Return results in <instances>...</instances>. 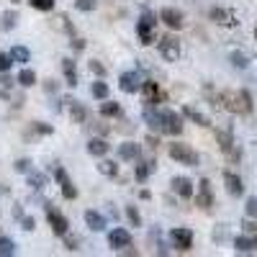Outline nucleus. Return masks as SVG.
I'll return each instance as SVG.
<instances>
[{"mask_svg":"<svg viewBox=\"0 0 257 257\" xmlns=\"http://www.w3.org/2000/svg\"><path fill=\"white\" fill-rule=\"evenodd\" d=\"M213 100H216L221 108L231 111V113H249L252 111V95L247 90H239V93H216L213 95L211 90H206Z\"/></svg>","mask_w":257,"mask_h":257,"instance_id":"f257e3e1","label":"nucleus"},{"mask_svg":"<svg viewBox=\"0 0 257 257\" xmlns=\"http://www.w3.org/2000/svg\"><path fill=\"white\" fill-rule=\"evenodd\" d=\"M167 152H170V157H173L175 162H180V165H190V167L198 165V152H196V149H190L188 144L175 142V144L167 147Z\"/></svg>","mask_w":257,"mask_h":257,"instance_id":"f03ea898","label":"nucleus"},{"mask_svg":"<svg viewBox=\"0 0 257 257\" xmlns=\"http://www.w3.org/2000/svg\"><path fill=\"white\" fill-rule=\"evenodd\" d=\"M155 24H157L155 16L149 11H144L142 18H139V24H137V36H139L142 44H152L155 41Z\"/></svg>","mask_w":257,"mask_h":257,"instance_id":"7ed1b4c3","label":"nucleus"},{"mask_svg":"<svg viewBox=\"0 0 257 257\" xmlns=\"http://www.w3.org/2000/svg\"><path fill=\"white\" fill-rule=\"evenodd\" d=\"M160 132L162 134H180L183 132V118L175 111H160Z\"/></svg>","mask_w":257,"mask_h":257,"instance_id":"20e7f679","label":"nucleus"},{"mask_svg":"<svg viewBox=\"0 0 257 257\" xmlns=\"http://www.w3.org/2000/svg\"><path fill=\"white\" fill-rule=\"evenodd\" d=\"M157 49H160L162 59L178 62V57H180V41H178L175 36H162V39L157 41Z\"/></svg>","mask_w":257,"mask_h":257,"instance_id":"39448f33","label":"nucleus"},{"mask_svg":"<svg viewBox=\"0 0 257 257\" xmlns=\"http://www.w3.org/2000/svg\"><path fill=\"white\" fill-rule=\"evenodd\" d=\"M47 221H49V226H52V231L57 234V237H64V234L70 231L67 219H64L57 208H52V203H47Z\"/></svg>","mask_w":257,"mask_h":257,"instance_id":"423d86ee","label":"nucleus"},{"mask_svg":"<svg viewBox=\"0 0 257 257\" xmlns=\"http://www.w3.org/2000/svg\"><path fill=\"white\" fill-rule=\"evenodd\" d=\"M54 178H57V183H59V188H62V196L67 198V201H75V198H77V188L72 185V180H70V175H67V170H64V167H57V170H54Z\"/></svg>","mask_w":257,"mask_h":257,"instance_id":"0eeeda50","label":"nucleus"},{"mask_svg":"<svg viewBox=\"0 0 257 257\" xmlns=\"http://www.w3.org/2000/svg\"><path fill=\"white\" fill-rule=\"evenodd\" d=\"M139 90H144V103L147 105H157V103H162L165 100V90L160 88L157 82H142V88Z\"/></svg>","mask_w":257,"mask_h":257,"instance_id":"6e6552de","label":"nucleus"},{"mask_svg":"<svg viewBox=\"0 0 257 257\" xmlns=\"http://www.w3.org/2000/svg\"><path fill=\"white\" fill-rule=\"evenodd\" d=\"M108 244L116 249V252H126L128 247H132V234H128L126 229H113L108 234Z\"/></svg>","mask_w":257,"mask_h":257,"instance_id":"1a4fd4ad","label":"nucleus"},{"mask_svg":"<svg viewBox=\"0 0 257 257\" xmlns=\"http://www.w3.org/2000/svg\"><path fill=\"white\" fill-rule=\"evenodd\" d=\"M170 239H173L175 249L188 252L193 247V231H188V229H173V231H170Z\"/></svg>","mask_w":257,"mask_h":257,"instance_id":"9d476101","label":"nucleus"},{"mask_svg":"<svg viewBox=\"0 0 257 257\" xmlns=\"http://www.w3.org/2000/svg\"><path fill=\"white\" fill-rule=\"evenodd\" d=\"M216 139H219V144H221V152H224V155H229L231 160H239L237 142H234V137H231L229 132H219V134H216Z\"/></svg>","mask_w":257,"mask_h":257,"instance_id":"9b49d317","label":"nucleus"},{"mask_svg":"<svg viewBox=\"0 0 257 257\" xmlns=\"http://www.w3.org/2000/svg\"><path fill=\"white\" fill-rule=\"evenodd\" d=\"M160 18H162V24L170 26V29H175V31L183 29V13H180L178 8H162Z\"/></svg>","mask_w":257,"mask_h":257,"instance_id":"f8f14e48","label":"nucleus"},{"mask_svg":"<svg viewBox=\"0 0 257 257\" xmlns=\"http://www.w3.org/2000/svg\"><path fill=\"white\" fill-rule=\"evenodd\" d=\"M118 82H121V90H123V93H137V90L142 88V77H139V72H123Z\"/></svg>","mask_w":257,"mask_h":257,"instance_id":"ddd939ff","label":"nucleus"},{"mask_svg":"<svg viewBox=\"0 0 257 257\" xmlns=\"http://www.w3.org/2000/svg\"><path fill=\"white\" fill-rule=\"evenodd\" d=\"M64 103H67L70 116H72V121H75V123H85V121H88V108H85L82 103H77L75 98H67Z\"/></svg>","mask_w":257,"mask_h":257,"instance_id":"4468645a","label":"nucleus"},{"mask_svg":"<svg viewBox=\"0 0 257 257\" xmlns=\"http://www.w3.org/2000/svg\"><path fill=\"white\" fill-rule=\"evenodd\" d=\"M208 16H211V21H216V24H221V26H234V24H237L234 13L226 11V8H211Z\"/></svg>","mask_w":257,"mask_h":257,"instance_id":"2eb2a0df","label":"nucleus"},{"mask_svg":"<svg viewBox=\"0 0 257 257\" xmlns=\"http://www.w3.org/2000/svg\"><path fill=\"white\" fill-rule=\"evenodd\" d=\"M196 203H198L201 208H211V203H213V193H211V183H208V180H201Z\"/></svg>","mask_w":257,"mask_h":257,"instance_id":"dca6fc26","label":"nucleus"},{"mask_svg":"<svg viewBox=\"0 0 257 257\" xmlns=\"http://www.w3.org/2000/svg\"><path fill=\"white\" fill-rule=\"evenodd\" d=\"M224 183H226V190L231 193V196H242L244 193V185H242V178L239 175H234V173H224Z\"/></svg>","mask_w":257,"mask_h":257,"instance_id":"f3484780","label":"nucleus"},{"mask_svg":"<svg viewBox=\"0 0 257 257\" xmlns=\"http://www.w3.org/2000/svg\"><path fill=\"white\" fill-rule=\"evenodd\" d=\"M85 224H88L93 231H103L105 226H108V221H105V216H100L98 211H85Z\"/></svg>","mask_w":257,"mask_h":257,"instance_id":"a211bd4d","label":"nucleus"},{"mask_svg":"<svg viewBox=\"0 0 257 257\" xmlns=\"http://www.w3.org/2000/svg\"><path fill=\"white\" fill-rule=\"evenodd\" d=\"M173 190L180 198H190L193 196V183L188 178H173Z\"/></svg>","mask_w":257,"mask_h":257,"instance_id":"6ab92c4d","label":"nucleus"},{"mask_svg":"<svg viewBox=\"0 0 257 257\" xmlns=\"http://www.w3.org/2000/svg\"><path fill=\"white\" fill-rule=\"evenodd\" d=\"M88 152H90L93 157H105V155H108V144H105L103 137H95V139L88 142Z\"/></svg>","mask_w":257,"mask_h":257,"instance_id":"aec40b11","label":"nucleus"},{"mask_svg":"<svg viewBox=\"0 0 257 257\" xmlns=\"http://www.w3.org/2000/svg\"><path fill=\"white\" fill-rule=\"evenodd\" d=\"M234 249H237V252H254L257 249V239L254 237H237V239H234Z\"/></svg>","mask_w":257,"mask_h":257,"instance_id":"412c9836","label":"nucleus"},{"mask_svg":"<svg viewBox=\"0 0 257 257\" xmlns=\"http://www.w3.org/2000/svg\"><path fill=\"white\" fill-rule=\"evenodd\" d=\"M118 157H121V160H137V157H139V144H134V142L121 144V147H118Z\"/></svg>","mask_w":257,"mask_h":257,"instance_id":"4be33fe9","label":"nucleus"},{"mask_svg":"<svg viewBox=\"0 0 257 257\" xmlns=\"http://www.w3.org/2000/svg\"><path fill=\"white\" fill-rule=\"evenodd\" d=\"M62 70H64V77H67V85H70V88H75V85H77V67H75V62L72 59H64L62 62Z\"/></svg>","mask_w":257,"mask_h":257,"instance_id":"5701e85b","label":"nucleus"},{"mask_svg":"<svg viewBox=\"0 0 257 257\" xmlns=\"http://www.w3.org/2000/svg\"><path fill=\"white\" fill-rule=\"evenodd\" d=\"M144 121H147L149 128L160 132V111H155V105H147V108H144Z\"/></svg>","mask_w":257,"mask_h":257,"instance_id":"b1692460","label":"nucleus"},{"mask_svg":"<svg viewBox=\"0 0 257 257\" xmlns=\"http://www.w3.org/2000/svg\"><path fill=\"white\" fill-rule=\"evenodd\" d=\"M183 116H185V118H190L193 123H198V126H208V123H211V121H208V118H206L201 111L190 108V105H185V108H183Z\"/></svg>","mask_w":257,"mask_h":257,"instance_id":"393cba45","label":"nucleus"},{"mask_svg":"<svg viewBox=\"0 0 257 257\" xmlns=\"http://www.w3.org/2000/svg\"><path fill=\"white\" fill-rule=\"evenodd\" d=\"M100 116H105V118H113V116H121V105H118L116 100H105V103L100 105Z\"/></svg>","mask_w":257,"mask_h":257,"instance_id":"a878e982","label":"nucleus"},{"mask_svg":"<svg viewBox=\"0 0 257 257\" xmlns=\"http://www.w3.org/2000/svg\"><path fill=\"white\" fill-rule=\"evenodd\" d=\"M16 21H18L16 11H6V13H0V29H3V31H11V29L16 26Z\"/></svg>","mask_w":257,"mask_h":257,"instance_id":"bb28decb","label":"nucleus"},{"mask_svg":"<svg viewBox=\"0 0 257 257\" xmlns=\"http://www.w3.org/2000/svg\"><path fill=\"white\" fill-rule=\"evenodd\" d=\"M11 59L24 64V62H29V59H31V52H29L26 47H21V44H18V47H13V49H11Z\"/></svg>","mask_w":257,"mask_h":257,"instance_id":"cd10ccee","label":"nucleus"},{"mask_svg":"<svg viewBox=\"0 0 257 257\" xmlns=\"http://www.w3.org/2000/svg\"><path fill=\"white\" fill-rule=\"evenodd\" d=\"M98 170H100L103 175H108V178H116V175H118V165L111 162V160H103V162L98 165Z\"/></svg>","mask_w":257,"mask_h":257,"instance_id":"c85d7f7f","label":"nucleus"},{"mask_svg":"<svg viewBox=\"0 0 257 257\" xmlns=\"http://www.w3.org/2000/svg\"><path fill=\"white\" fill-rule=\"evenodd\" d=\"M18 82L24 85V88H31V85H36V72H34V70H21Z\"/></svg>","mask_w":257,"mask_h":257,"instance_id":"c756f323","label":"nucleus"},{"mask_svg":"<svg viewBox=\"0 0 257 257\" xmlns=\"http://www.w3.org/2000/svg\"><path fill=\"white\" fill-rule=\"evenodd\" d=\"M16 254V244L8 237H0V257H13Z\"/></svg>","mask_w":257,"mask_h":257,"instance_id":"7c9ffc66","label":"nucleus"},{"mask_svg":"<svg viewBox=\"0 0 257 257\" xmlns=\"http://www.w3.org/2000/svg\"><path fill=\"white\" fill-rule=\"evenodd\" d=\"M149 173H152V162H139L134 175H137V180H139V183H144V180L149 178Z\"/></svg>","mask_w":257,"mask_h":257,"instance_id":"2f4dec72","label":"nucleus"},{"mask_svg":"<svg viewBox=\"0 0 257 257\" xmlns=\"http://www.w3.org/2000/svg\"><path fill=\"white\" fill-rule=\"evenodd\" d=\"M93 98H98V100L108 98V85L105 82H93Z\"/></svg>","mask_w":257,"mask_h":257,"instance_id":"473e14b6","label":"nucleus"},{"mask_svg":"<svg viewBox=\"0 0 257 257\" xmlns=\"http://www.w3.org/2000/svg\"><path fill=\"white\" fill-rule=\"evenodd\" d=\"M29 185H31L34 190H41V188L47 185V175H44V173H34V175L29 178Z\"/></svg>","mask_w":257,"mask_h":257,"instance_id":"72a5a7b5","label":"nucleus"},{"mask_svg":"<svg viewBox=\"0 0 257 257\" xmlns=\"http://www.w3.org/2000/svg\"><path fill=\"white\" fill-rule=\"evenodd\" d=\"M29 3H31L36 11H52V8H54V0H29Z\"/></svg>","mask_w":257,"mask_h":257,"instance_id":"f704fd0d","label":"nucleus"},{"mask_svg":"<svg viewBox=\"0 0 257 257\" xmlns=\"http://www.w3.org/2000/svg\"><path fill=\"white\" fill-rule=\"evenodd\" d=\"M126 216H128V221H132L134 226H142V219H139V211H137L134 206H126Z\"/></svg>","mask_w":257,"mask_h":257,"instance_id":"c9c22d12","label":"nucleus"},{"mask_svg":"<svg viewBox=\"0 0 257 257\" xmlns=\"http://www.w3.org/2000/svg\"><path fill=\"white\" fill-rule=\"evenodd\" d=\"M11 64H13L11 54H6V52H0V72H8V70H11Z\"/></svg>","mask_w":257,"mask_h":257,"instance_id":"e433bc0d","label":"nucleus"},{"mask_svg":"<svg viewBox=\"0 0 257 257\" xmlns=\"http://www.w3.org/2000/svg\"><path fill=\"white\" fill-rule=\"evenodd\" d=\"M75 6H77V11H93L98 3H95V0H77Z\"/></svg>","mask_w":257,"mask_h":257,"instance_id":"4c0bfd02","label":"nucleus"},{"mask_svg":"<svg viewBox=\"0 0 257 257\" xmlns=\"http://www.w3.org/2000/svg\"><path fill=\"white\" fill-rule=\"evenodd\" d=\"M231 62L237 64V67H247V64H249V62H247V57H244V54H239V52H234V54H231Z\"/></svg>","mask_w":257,"mask_h":257,"instance_id":"58836bf2","label":"nucleus"},{"mask_svg":"<svg viewBox=\"0 0 257 257\" xmlns=\"http://www.w3.org/2000/svg\"><path fill=\"white\" fill-rule=\"evenodd\" d=\"M247 216L257 219V198H249V201H247Z\"/></svg>","mask_w":257,"mask_h":257,"instance_id":"ea45409f","label":"nucleus"},{"mask_svg":"<svg viewBox=\"0 0 257 257\" xmlns=\"http://www.w3.org/2000/svg\"><path fill=\"white\" fill-rule=\"evenodd\" d=\"M29 167H31L29 160H18V162H16V173H29Z\"/></svg>","mask_w":257,"mask_h":257,"instance_id":"a19ab883","label":"nucleus"},{"mask_svg":"<svg viewBox=\"0 0 257 257\" xmlns=\"http://www.w3.org/2000/svg\"><path fill=\"white\" fill-rule=\"evenodd\" d=\"M18 219H21V224H24V229H26V231H34V229H36L31 216H18Z\"/></svg>","mask_w":257,"mask_h":257,"instance_id":"79ce46f5","label":"nucleus"},{"mask_svg":"<svg viewBox=\"0 0 257 257\" xmlns=\"http://www.w3.org/2000/svg\"><path fill=\"white\" fill-rule=\"evenodd\" d=\"M244 231L249 234V237L257 239V221H247V224H244Z\"/></svg>","mask_w":257,"mask_h":257,"instance_id":"37998d69","label":"nucleus"},{"mask_svg":"<svg viewBox=\"0 0 257 257\" xmlns=\"http://www.w3.org/2000/svg\"><path fill=\"white\" fill-rule=\"evenodd\" d=\"M64 247L75 252V249H77V239H75V237H70V234H64Z\"/></svg>","mask_w":257,"mask_h":257,"instance_id":"c03bdc74","label":"nucleus"},{"mask_svg":"<svg viewBox=\"0 0 257 257\" xmlns=\"http://www.w3.org/2000/svg\"><path fill=\"white\" fill-rule=\"evenodd\" d=\"M90 70H93V72H95V75H100V77H103V75H105V67H103V64H100V62H95V59H93V62H90Z\"/></svg>","mask_w":257,"mask_h":257,"instance_id":"a18cd8bd","label":"nucleus"},{"mask_svg":"<svg viewBox=\"0 0 257 257\" xmlns=\"http://www.w3.org/2000/svg\"><path fill=\"white\" fill-rule=\"evenodd\" d=\"M16 3H18V0H16Z\"/></svg>","mask_w":257,"mask_h":257,"instance_id":"49530a36","label":"nucleus"}]
</instances>
